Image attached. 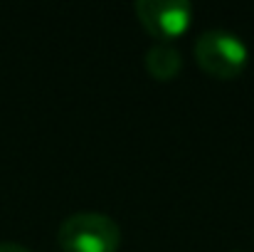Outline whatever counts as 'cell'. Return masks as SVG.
Masks as SVG:
<instances>
[{
  "instance_id": "cell-5",
  "label": "cell",
  "mask_w": 254,
  "mask_h": 252,
  "mask_svg": "<svg viewBox=\"0 0 254 252\" xmlns=\"http://www.w3.org/2000/svg\"><path fill=\"white\" fill-rule=\"evenodd\" d=\"M0 252H30L20 243H0Z\"/></svg>"
},
{
  "instance_id": "cell-1",
  "label": "cell",
  "mask_w": 254,
  "mask_h": 252,
  "mask_svg": "<svg viewBox=\"0 0 254 252\" xmlns=\"http://www.w3.org/2000/svg\"><path fill=\"white\" fill-rule=\"evenodd\" d=\"M57 243L64 252H116L121 243V228L106 213L79 210L60 223Z\"/></svg>"
},
{
  "instance_id": "cell-3",
  "label": "cell",
  "mask_w": 254,
  "mask_h": 252,
  "mask_svg": "<svg viewBox=\"0 0 254 252\" xmlns=\"http://www.w3.org/2000/svg\"><path fill=\"white\" fill-rule=\"evenodd\" d=\"M136 15L158 42H170L188 30L192 20V5L188 0H138Z\"/></svg>"
},
{
  "instance_id": "cell-2",
  "label": "cell",
  "mask_w": 254,
  "mask_h": 252,
  "mask_svg": "<svg viewBox=\"0 0 254 252\" xmlns=\"http://www.w3.org/2000/svg\"><path fill=\"white\" fill-rule=\"evenodd\" d=\"M192 50H195L197 65L217 80L237 77L247 67V60H250L247 42L237 32L225 30V27H212V30L200 32Z\"/></svg>"
},
{
  "instance_id": "cell-4",
  "label": "cell",
  "mask_w": 254,
  "mask_h": 252,
  "mask_svg": "<svg viewBox=\"0 0 254 252\" xmlns=\"http://www.w3.org/2000/svg\"><path fill=\"white\" fill-rule=\"evenodd\" d=\"M180 67H183V55L173 42H158L156 40L146 50V70H148L151 77L168 82L180 72Z\"/></svg>"
},
{
  "instance_id": "cell-6",
  "label": "cell",
  "mask_w": 254,
  "mask_h": 252,
  "mask_svg": "<svg viewBox=\"0 0 254 252\" xmlns=\"http://www.w3.org/2000/svg\"><path fill=\"white\" fill-rule=\"evenodd\" d=\"M235 252H240V250H235Z\"/></svg>"
}]
</instances>
